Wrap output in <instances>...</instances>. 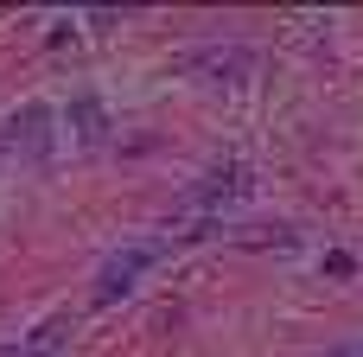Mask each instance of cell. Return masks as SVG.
I'll return each mask as SVG.
<instances>
[{"mask_svg": "<svg viewBox=\"0 0 363 357\" xmlns=\"http://www.w3.org/2000/svg\"><path fill=\"white\" fill-rule=\"evenodd\" d=\"M242 192H249V172L230 166V172H211V179L191 192V204H217V198H242Z\"/></svg>", "mask_w": 363, "mask_h": 357, "instance_id": "5b68a950", "label": "cell"}, {"mask_svg": "<svg viewBox=\"0 0 363 357\" xmlns=\"http://www.w3.org/2000/svg\"><path fill=\"white\" fill-rule=\"evenodd\" d=\"M70 128H77L83 147H102V141H108V115H102V102H96V96H77V102H70Z\"/></svg>", "mask_w": 363, "mask_h": 357, "instance_id": "277c9868", "label": "cell"}, {"mask_svg": "<svg viewBox=\"0 0 363 357\" xmlns=\"http://www.w3.org/2000/svg\"><path fill=\"white\" fill-rule=\"evenodd\" d=\"M351 268H357V262H351L345 249H332V256H325V275H351Z\"/></svg>", "mask_w": 363, "mask_h": 357, "instance_id": "8992f818", "label": "cell"}, {"mask_svg": "<svg viewBox=\"0 0 363 357\" xmlns=\"http://www.w3.org/2000/svg\"><path fill=\"white\" fill-rule=\"evenodd\" d=\"M13 147H26L32 160H45V147H51V109H45V102H26V109H19V121H13Z\"/></svg>", "mask_w": 363, "mask_h": 357, "instance_id": "3957f363", "label": "cell"}, {"mask_svg": "<svg viewBox=\"0 0 363 357\" xmlns=\"http://www.w3.org/2000/svg\"><path fill=\"white\" fill-rule=\"evenodd\" d=\"M325 357H363V339H357V345H332Z\"/></svg>", "mask_w": 363, "mask_h": 357, "instance_id": "52a82bcc", "label": "cell"}, {"mask_svg": "<svg viewBox=\"0 0 363 357\" xmlns=\"http://www.w3.org/2000/svg\"><path fill=\"white\" fill-rule=\"evenodd\" d=\"M160 249H166V243H128V249H115V256L96 268V307H115L121 294H134V281L160 262Z\"/></svg>", "mask_w": 363, "mask_h": 357, "instance_id": "6da1fadb", "label": "cell"}, {"mask_svg": "<svg viewBox=\"0 0 363 357\" xmlns=\"http://www.w3.org/2000/svg\"><path fill=\"white\" fill-rule=\"evenodd\" d=\"M185 70L211 77V83H236V77L255 70V51L249 45H198V51H185Z\"/></svg>", "mask_w": 363, "mask_h": 357, "instance_id": "7a4b0ae2", "label": "cell"}]
</instances>
